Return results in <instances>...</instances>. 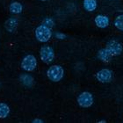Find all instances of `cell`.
Wrapping results in <instances>:
<instances>
[{
  "mask_svg": "<svg viewBox=\"0 0 123 123\" xmlns=\"http://www.w3.org/2000/svg\"><path fill=\"white\" fill-rule=\"evenodd\" d=\"M52 32L50 27L45 26V25H41L39 26L35 30V37L39 41L41 42H47L51 38Z\"/></svg>",
  "mask_w": 123,
  "mask_h": 123,
  "instance_id": "cell-1",
  "label": "cell"
},
{
  "mask_svg": "<svg viewBox=\"0 0 123 123\" xmlns=\"http://www.w3.org/2000/svg\"><path fill=\"white\" fill-rule=\"evenodd\" d=\"M63 69H62V67L59 66V65H53L47 71L48 77L53 82H59L60 80L63 77Z\"/></svg>",
  "mask_w": 123,
  "mask_h": 123,
  "instance_id": "cell-2",
  "label": "cell"
},
{
  "mask_svg": "<svg viewBox=\"0 0 123 123\" xmlns=\"http://www.w3.org/2000/svg\"><path fill=\"white\" fill-rule=\"evenodd\" d=\"M40 55L41 59L45 63L49 64L53 62L55 58L54 49H52L50 46H43L41 47V51H40Z\"/></svg>",
  "mask_w": 123,
  "mask_h": 123,
  "instance_id": "cell-3",
  "label": "cell"
},
{
  "mask_svg": "<svg viewBox=\"0 0 123 123\" xmlns=\"http://www.w3.org/2000/svg\"><path fill=\"white\" fill-rule=\"evenodd\" d=\"M37 66V60L33 55H27L21 62V67L26 71H33Z\"/></svg>",
  "mask_w": 123,
  "mask_h": 123,
  "instance_id": "cell-4",
  "label": "cell"
},
{
  "mask_svg": "<svg viewBox=\"0 0 123 123\" xmlns=\"http://www.w3.org/2000/svg\"><path fill=\"white\" fill-rule=\"evenodd\" d=\"M77 103L81 107H90L93 104V96L88 92H84L77 97Z\"/></svg>",
  "mask_w": 123,
  "mask_h": 123,
  "instance_id": "cell-5",
  "label": "cell"
},
{
  "mask_svg": "<svg viewBox=\"0 0 123 123\" xmlns=\"http://www.w3.org/2000/svg\"><path fill=\"white\" fill-rule=\"evenodd\" d=\"M106 49L109 50L111 54L113 55H120L122 53L123 47L118 41L116 40H111L106 43Z\"/></svg>",
  "mask_w": 123,
  "mask_h": 123,
  "instance_id": "cell-6",
  "label": "cell"
},
{
  "mask_svg": "<svg viewBox=\"0 0 123 123\" xmlns=\"http://www.w3.org/2000/svg\"><path fill=\"white\" fill-rule=\"evenodd\" d=\"M96 78L98 79V81H99L100 83H103V84L109 83L113 79V72L108 69H103L97 72Z\"/></svg>",
  "mask_w": 123,
  "mask_h": 123,
  "instance_id": "cell-7",
  "label": "cell"
},
{
  "mask_svg": "<svg viewBox=\"0 0 123 123\" xmlns=\"http://www.w3.org/2000/svg\"><path fill=\"white\" fill-rule=\"evenodd\" d=\"M95 24L99 28H105L109 25V18L105 15H98L94 19Z\"/></svg>",
  "mask_w": 123,
  "mask_h": 123,
  "instance_id": "cell-8",
  "label": "cell"
},
{
  "mask_svg": "<svg viewBox=\"0 0 123 123\" xmlns=\"http://www.w3.org/2000/svg\"><path fill=\"white\" fill-rule=\"evenodd\" d=\"M98 59L104 62H109L113 58V55L111 54L106 48H105V49H100L99 51L98 52Z\"/></svg>",
  "mask_w": 123,
  "mask_h": 123,
  "instance_id": "cell-9",
  "label": "cell"
},
{
  "mask_svg": "<svg viewBox=\"0 0 123 123\" xmlns=\"http://www.w3.org/2000/svg\"><path fill=\"white\" fill-rule=\"evenodd\" d=\"M5 28H6V30L11 32V33H12V32H14V31L16 30L17 26H18V19L14 18H9V19L6 20V22H5Z\"/></svg>",
  "mask_w": 123,
  "mask_h": 123,
  "instance_id": "cell-10",
  "label": "cell"
},
{
  "mask_svg": "<svg viewBox=\"0 0 123 123\" xmlns=\"http://www.w3.org/2000/svg\"><path fill=\"white\" fill-rule=\"evenodd\" d=\"M9 10L13 14H18V13L22 12L23 11V6L20 3L18 2H12L9 6Z\"/></svg>",
  "mask_w": 123,
  "mask_h": 123,
  "instance_id": "cell-11",
  "label": "cell"
},
{
  "mask_svg": "<svg viewBox=\"0 0 123 123\" xmlns=\"http://www.w3.org/2000/svg\"><path fill=\"white\" fill-rule=\"evenodd\" d=\"M84 7L87 12H93L97 8L96 0H84Z\"/></svg>",
  "mask_w": 123,
  "mask_h": 123,
  "instance_id": "cell-12",
  "label": "cell"
},
{
  "mask_svg": "<svg viewBox=\"0 0 123 123\" xmlns=\"http://www.w3.org/2000/svg\"><path fill=\"white\" fill-rule=\"evenodd\" d=\"M10 113V107L5 103H0V119L6 118Z\"/></svg>",
  "mask_w": 123,
  "mask_h": 123,
  "instance_id": "cell-13",
  "label": "cell"
},
{
  "mask_svg": "<svg viewBox=\"0 0 123 123\" xmlns=\"http://www.w3.org/2000/svg\"><path fill=\"white\" fill-rule=\"evenodd\" d=\"M19 79H20L21 83L24 85H26V86H32L33 84V78L31 77L30 75H27V74L21 75Z\"/></svg>",
  "mask_w": 123,
  "mask_h": 123,
  "instance_id": "cell-14",
  "label": "cell"
},
{
  "mask_svg": "<svg viewBox=\"0 0 123 123\" xmlns=\"http://www.w3.org/2000/svg\"><path fill=\"white\" fill-rule=\"evenodd\" d=\"M114 26L117 29L123 31V14L116 17V18L114 19Z\"/></svg>",
  "mask_w": 123,
  "mask_h": 123,
  "instance_id": "cell-15",
  "label": "cell"
},
{
  "mask_svg": "<svg viewBox=\"0 0 123 123\" xmlns=\"http://www.w3.org/2000/svg\"><path fill=\"white\" fill-rule=\"evenodd\" d=\"M54 20L52 19V18H47L44 19V22H43V25L45 26H49V27H52V26H54Z\"/></svg>",
  "mask_w": 123,
  "mask_h": 123,
  "instance_id": "cell-16",
  "label": "cell"
},
{
  "mask_svg": "<svg viewBox=\"0 0 123 123\" xmlns=\"http://www.w3.org/2000/svg\"><path fill=\"white\" fill-rule=\"evenodd\" d=\"M44 121L41 120V119H35V120H33V123H43Z\"/></svg>",
  "mask_w": 123,
  "mask_h": 123,
  "instance_id": "cell-17",
  "label": "cell"
},
{
  "mask_svg": "<svg viewBox=\"0 0 123 123\" xmlns=\"http://www.w3.org/2000/svg\"><path fill=\"white\" fill-rule=\"evenodd\" d=\"M99 122H100V123H105V121H100Z\"/></svg>",
  "mask_w": 123,
  "mask_h": 123,
  "instance_id": "cell-18",
  "label": "cell"
},
{
  "mask_svg": "<svg viewBox=\"0 0 123 123\" xmlns=\"http://www.w3.org/2000/svg\"><path fill=\"white\" fill-rule=\"evenodd\" d=\"M41 1H47V0H41Z\"/></svg>",
  "mask_w": 123,
  "mask_h": 123,
  "instance_id": "cell-19",
  "label": "cell"
}]
</instances>
